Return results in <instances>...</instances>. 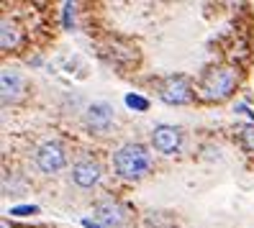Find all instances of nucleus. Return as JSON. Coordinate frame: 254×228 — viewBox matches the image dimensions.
Here are the masks:
<instances>
[{"mask_svg": "<svg viewBox=\"0 0 254 228\" xmlns=\"http://www.w3.org/2000/svg\"><path fill=\"white\" fill-rule=\"evenodd\" d=\"M239 87V69L229 67V64H218L211 67L203 80H200V98L211 100V103H223L226 98H231Z\"/></svg>", "mask_w": 254, "mask_h": 228, "instance_id": "f257e3e1", "label": "nucleus"}, {"mask_svg": "<svg viewBox=\"0 0 254 228\" xmlns=\"http://www.w3.org/2000/svg\"><path fill=\"white\" fill-rule=\"evenodd\" d=\"M149 164H152V159H149V151L141 144H126L113 157L116 172L124 179H141L149 172Z\"/></svg>", "mask_w": 254, "mask_h": 228, "instance_id": "f03ea898", "label": "nucleus"}, {"mask_svg": "<svg viewBox=\"0 0 254 228\" xmlns=\"http://www.w3.org/2000/svg\"><path fill=\"white\" fill-rule=\"evenodd\" d=\"M159 98L167 105H188V103H192L195 93H192V85L188 82V77L172 74V77H167L159 85Z\"/></svg>", "mask_w": 254, "mask_h": 228, "instance_id": "7ed1b4c3", "label": "nucleus"}, {"mask_svg": "<svg viewBox=\"0 0 254 228\" xmlns=\"http://www.w3.org/2000/svg\"><path fill=\"white\" fill-rule=\"evenodd\" d=\"M36 167L44 172V174H54L59 172L62 167L67 164V154H64V149L62 144H57V141H47V144H41L36 149Z\"/></svg>", "mask_w": 254, "mask_h": 228, "instance_id": "20e7f679", "label": "nucleus"}, {"mask_svg": "<svg viewBox=\"0 0 254 228\" xmlns=\"http://www.w3.org/2000/svg\"><path fill=\"white\" fill-rule=\"evenodd\" d=\"M95 221H100L103 226H108V228H118L124 221H126V208L116 200V197H103V200L95 203Z\"/></svg>", "mask_w": 254, "mask_h": 228, "instance_id": "39448f33", "label": "nucleus"}, {"mask_svg": "<svg viewBox=\"0 0 254 228\" xmlns=\"http://www.w3.org/2000/svg\"><path fill=\"white\" fill-rule=\"evenodd\" d=\"M152 144H154V149L159 151V154H167V157L177 154V149H180V144H183V133H180V128L162 123L152 131Z\"/></svg>", "mask_w": 254, "mask_h": 228, "instance_id": "423d86ee", "label": "nucleus"}, {"mask_svg": "<svg viewBox=\"0 0 254 228\" xmlns=\"http://www.w3.org/2000/svg\"><path fill=\"white\" fill-rule=\"evenodd\" d=\"M72 182L82 190H90L100 182V164L93 159H82L72 167Z\"/></svg>", "mask_w": 254, "mask_h": 228, "instance_id": "0eeeda50", "label": "nucleus"}, {"mask_svg": "<svg viewBox=\"0 0 254 228\" xmlns=\"http://www.w3.org/2000/svg\"><path fill=\"white\" fill-rule=\"evenodd\" d=\"M85 126L95 133H106L113 126V108L106 103H95L85 113Z\"/></svg>", "mask_w": 254, "mask_h": 228, "instance_id": "6e6552de", "label": "nucleus"}, {"mask_svg": "<svg viewBox=\"0 0 254 228\" xmlns=\"http://www.w3.org/2000/svg\"><path fill=\"white\" fill-rule=\"evenodd\" d=\"M0 93H3V103L18 100L21 93H23V80H21V74L13 72V69H3V74H0Z\"/></svg>", "mask_w": 254, "mask_h": 228, "instance_id": "1a4fd4ad", "label": "nucleus"}, {"mask_svg": "<svg viewBox=\"0 0 254 228\" xmlns=\"http://www.w3.org/2000/svg\"><path fill=\"white\" fill-rule=\"evenodd\" d=\"M18 44V26L13 21H3V26H0V49L8 52Z\"/></svg>", "mask_w": 254, "mask_h": 228, "instance_id": "9d476101", "label": "nucleus"}, {"mask_svg": "<svg viewBox=\"0 0 254 228\" xmlns=\"http://www.w3.org/2000/svg\"><path fill=\"white\" fill-rule=\"evenodd\" d=\"M242 144H244L247 151H252V154H254V123H249V126L242 128Z\"/></svg>", "mask_w": 254, "mask_h": 228, "instance_id": "9b49d317", "label": "nucleus"}, {"mask_svg": "<svg viewBox=\"0 0 254 228\" xmlns=\"http://www.w3.org/2000/svg\"><path fill=\"white\" fill-rule=\"evenodd\" d=\"M126 105H128V108H133V111H146L149 108V100L141 98V95H128L126 98Z\"/></svg>", "mask_w": 254, "mask_h": 228, "instance_id": "f8f14e48", "label": "nucleus"}, {"mask_svg": "<svg viewBox=\"0 0 254 228\" xmlns=\"http://www.w3.org/2000/svg\"><path fill=\"white\" fill-rule=\"evenodd\" d=\"M72 21H74V5H64V28H69L72 26Z\"/></svg>", "mask_w": 254, "mask_h": 228, "instance_id": "ddd939ff", "label": "nucleus"}, {"mask_svg": "<svg viewBox=\"0 0 254 228\" xmlns=\"http://www.w3.org/2000/svg\"><path fill=\"white\" fill-rule=\"evenodd\" d=\"M10 213L13 216H23V213H36V208L34 205H21V208H13Z\"/></svg>", "mask_w": 254, "mask_h": 228, "instance_id": "4468645a", "label": "nucleus"}, {"mask_svg": "<svg viewBox=\"0 0 254 228\" xmlns=\"http://www.w3.org/2000/svg\"><path fill=\"white\" fill-rule=\"evenodd\" d=\"M82 226H85V228H100V226H98V223H93V221H87V218H85V221H82Z\"/></svg>", "mask_w": 254, "mask_h": 228, "instance_id": "2eb2a0df", "label": "nucleus"}]
</instances>
